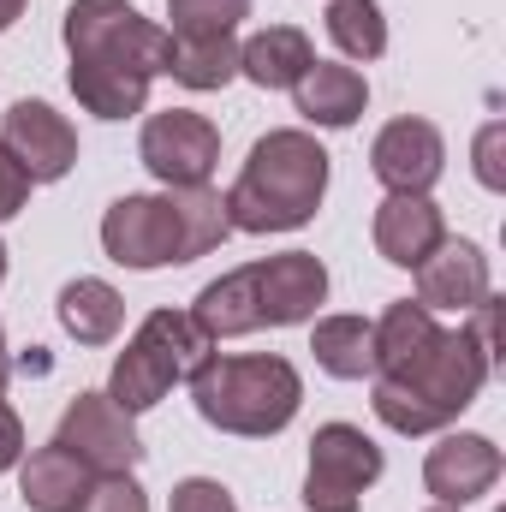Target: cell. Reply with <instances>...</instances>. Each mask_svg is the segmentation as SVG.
Segmentation results:
<instances>
[{
	"mask_svg": "<svg viewBox=\"0 0 506 512\" xmlns=\"http://www.w3.org/2000/svg\"><path fill=\"white\" fill-rule=\"evenodd\" d=\"M72 96L96 120H131L149 102V84L173 66V36L126 0H72L66 6Z\"/></svg>",
	"mask_w": 506,
	"mask_h": 512,
	"instance_id": "obj_1",
	"label": "cell"
},
{
	"mask_svg": "<svg viewBox=\"0 0 506 512\" xmlns=\"http://www.w3.org/2000/svg\"><path fill=\"white\" fill-rule=\"evenodd\" d=\"M322 298H328L322 256L286 251V256H268V262H251V268H233V274L209 280L197 292V304H191V322L209 340H239V334H256V328L310 322Z\"/></svg>",
	"mask_w": 506,
	"mask_h": 512,
	"instance_id": "obj_2",
	"label": "cell"
},
{
	"mask_svg": "<svg viewBox=\"0 0 506 512\" xmlns=\"http://www.w3.org/2000/svg\"><path fill=\"white\" fill-rule=\"evenodd\" d=\"M227 233V203L209 185H185L167 197H120L102 215V251L120 268H179L209 256Z\"/></svg>",
	"mask_w": 506,
	"mask_h": 512,
	"instance_id": "obj_3",
	"label": "cell"
},
{
	"mask_svg": "<svg viewBox=\"0 0 506 512\" xmlns=\"http://www.w3.org/2000/svg\"><path fill=\"white\" fill-rule=\"evenodd\" d=\"M322 191H328V149L310 131H268L256 137L245 173L221 203L239 233H292L322 209Z\"/></svg>",
	"mask_w": 506,
	"mask_h": 512,
	"instance_id": "obj_4",
	"label": "cell"
},
{
	"mask_svg": "<svg viewBox=\"0 0 506 512\" xmlns=\"http://www.w3.org/2000/svg\"><path fill=\"white\" fill-rule=\"evenodd\" d=\"M489 376H495V364L459 328V334H441L411 376H399V382L376 376V399L370 405H376V417L393 435H429V429H447L465 405H477Z\"/></svg>",
	"mask_w": 506,
	"mask_h": 512,
	"instance_id": "obj_5",
	"label": "cell"
},
{
	"mask_svg": "<svg viewBox=\"0 0 506 512\" xmlns=\"http://www.w3.org/2000/svg\"><path fill=\"white\" fill-rule=\"evenodd\" d=\"M191 399L221 435H280L298 417L304 382L286 358H203L191 370Z\"/></svg>",
	"mask_w": 506,
	"mask_h": 512,
	"instance_id": "obj_6",
	"label": "cell"
},
{
	"mask_svg": "<svg viewBox=\"0 0 506 512\" xmlns=\"http://www.w3.org/2000/svg\"><path fill=\"white\" fill-rule=\"evenodd\" d=\"M209 334L191 322V310H155L143 316V328L131 334V346L114 358V376H108V399L137 417L149 405H161V393L173 382H191V370L209 358Z\"/></svg>",
	"mask_w": 506,
	"mask_h": 512,
	"instance_id": "obj_7",
	"label": "cell"
},
{
	"mask_svg": "<svg viewBox=\"0 0 506 512\" xmlns=\"http://www.w3.org/2000/svg\"><path fill=\"white\" fill-rule=\"evenodd\" d=\"M381 477V447L358 423H322L310 441V477L304 507L310 512H358L364 489Z\"/></svg>",
	"mask_w": 506,
	"mask_h": 512,
	"instance_id": "obj_8",
	"label": "cell"
},
{
	"mask_svg": "<svg viewBox=\"0 0 506 512\" xmlns=\"http://www.w3.org/2000/svg\"><path fill=\"white\" fill-rule=\"evenodd\" d=\"M137 149H143V167L167 191H185V185H209V173L221 161V131L191 108H167V114H149Z\"/></svg>",
	"mask_w": 506,
	"mask_h": 512,
	"instance_id": "obj_9",
	"label": "cell"
},
{
	"mask_svg": "<svg viewBox=\"0 0 506 512\" xmlns=\"http://www.w3.org/2000/svg\"><path fill=\"white\" fill-rule=\"evenodd\" d=\"M54 447H66V453H72L78 465H90L96 477L131 471V465L143 459V441H137L131 417L108 399V393H78V399L66 405L60 429H54Z\"/></svg>",
	"mask_w": 506,
	"mask_h": 512,
	"instance_id": "obj_10",
	"label": "cell"
},
{
	"mask_svg": "<svg viewBox=\"0 0 506 512\" xmlns=\"http://www.w3.org/2000/svg\"><path fill=\"white\" fill-rule=\"evenodd\" d=\"M0 149L18 161V173L30 185H54V179H66L78 167V131L48 102H12L6 126H0Z\"/></svg>",
	"mask_w": 506,
	"mask_h": 512,
	"instance_id": "obj_11",
	"label": "cell"
},
{
	"mask_svg": "<svg viewBox=\"0 0 506 512\" xmlns=\"http://www.w3.org/2000/svg\"><path fill=\"white\" fill-rule=\"evenodd\" d=\"M441 161H447V143L429 120H393L381 126L376 149H370V167L393 197H429V185L441 179Z\"/></svg>",
	"mask_w": 506,
	"mask_h": 512,
	"instance_id": "obj_12",
	"label": "cell"
},
{
	"mask_svg": "<svg viewBox=\"0 0 506 512\" xmlns=\"http://www.w3.org/2000/svg\"><path fill=\"white\" fill-rule=\"evenodd\" d=\"M423 483L441 507H471L501 483V447L489 435H447L441 447H429Z\"/></svg>",
	"mask_w": 506,
	"mask_h": 512,
	"instance_id": "obj_13",
	"label": "cell"
},
{
	"mask_svg": "<svg viewBox=\"0 0 506 512\" xmlns=\"http://www.w3.org/2000/svg\"><path fill=\"white\" fill-rule=\"evenodd\" d=\"M489 298V256L471 239H441L417 262V304L423 310H477Z\"/></svg>",
	"mask_w": 506,
	"mask_h": 512,
	"instance_id": "obj_14",
	"label": "cell"
},
{
	"mask_svg": "<svg viewBox=\"0 0 506 512\" xmlns=\"http://www.w3.org/2000/svg\"><path fill=\"white\" fill-rule=\"evenodd\" d=\"M441 239H447V221L429 197H387L376 209V251L393 268H417Z\"/></svg>",
	"mask_w": 506,
	"mask_h": 512,
	"instance_id": "obj_15",
	"label": "cell"
},
{
	"mask_svg": "<svg viewBox=\"0 0 506 512\" xmlns=\"http://www.w3.org/2000/svg\"><path fill=\"white\" fill-rule=\"evenodd\" d=\"M298 96V114L310 126H352L364 108H370V84L352 72V66H328V60H310V72L292 84Z\"/></svg>",
	"mask_w": 506,
	"mask_h": 512,
	"instance_id": "obj_16",
	"label": "cell"
},
{
	"mask_svg": "<svg viewBox=\"0 0 506 512\" xmlns=\"http://www.w3.org/2000/svg\"><path fill=\"white\" fill-rule=\"evenodd\" d=\"M90 483H96V471L90 465H78L66 447H36L30 453V465L18 471V495H24V507L30 512H78V501L90 495Z\"/></svg>",
	"mask_w": 506,
	"mask_h": 512,
	"instance_id": "obj_17",
	"label": "cell"
},
{
	"mask_svg": "<svg viewBox=\"0 0 506 512\" xmlns=\"http://www.w3.org/2000/svg\"><path fill=\"white\" fill-rule=\"evenodd\" d=\"M310 36L292 24H268L251 42H239V78H251L256 90H292L310 72Z\"/></svg>",
	"mask_w": 506,
	"mask_h": 512,
	"instance_id": "obj_18",
	"label": "cell"
},
{
	"mask_svg": "<svg viewBox=\"0 0 506 512\" xmlns=\"http://www.w3.org/2000/svg\"><path fill=\"white\" fill-rule=\"evenodd\" d=\"M435 340H441V328H435V316L423 304H411V298L387 304V316L376 322V376H387V382L411 376Z\"/></svg>",
	"mask_w": 506,
	"mask_h": 512,
	"instance_id": "obj_19",
	"label": "cell"
},
{
	"mask_svg": "<svg viewBox=\"0 0 506 512\" xmlns=\"http://www.w3.org/2000/svg\"><path fill=\"white\" fill-rule=\"evenodd\" d=\"M120 322H126V298L108 286V280H72L66 292H60V328L78 340V346H108L114 334H120Z\"/></svg>",
	"mask_w": 506,
	"mask_h": 512,
	"instance_id": "obj_20",
	"label": "cell"
},
{
	"mask_svg": "<svg viewBox=\"0 0 506 512\" xmlns=\"http://www.w3.org/2000/svg\"><path fill=\"white\" fill-rule=\"evenodd\" d=\"M310 352H316V364L328 376L364 382V376H376V322H364V316H328V322H316Z\"/></svg>",
	"mask_w": 506,
	"mask_h": 512,
	"instance_id": "obj_21",
	"label": "cell"
},
{
	"mask_svg": "<svg viewBox=\"0 0 506 512\" xmlns=\"http://www.w3.org/2000/svg\"><path fill=\"white\" fill-rule=\"evenodd\" d=\"M185 90H221L239 78V36H191L173 42V66H167Z\"/></svg>",
	"mask_w": 506,
	"mask_h": 512,
	"instance_id": "obj_22",
	"label": "cell"
},
{
	"mask_svg": "<svg viewBox=\"0 0 506 512\" xmlns=\"http://www.w3.org/2000/svg\"><path fill=\"white\" fill-rule=\"evenodd\" d=\"M328 36L346 60H381L387 54V18L376 0H334L328 6Z\"/></svg>",
	"mask_w": 506,
	"mask_h": 512,
	"instance_id": "obj_23",
	"label": "cell"
},
{
	"mask_svg": "<svg viewBox=\"0 0 506 512\" xmlns=\"http://www.w3.org/2000/svg\"><path fill=\"white\" fill-rule=\"evenodd\" d=\"M167 18H173V42H191V36H233L245 18H251V0H167Z\"/></svg>",
	"mask_w": 506,
	"mask_h": 512,
	"instance_id": "obj_24",
	"label": "cell"
},
{
	"mask_svg": "<svg viewBox=\"0 0 506 512\" xmlns=\"http://www.w3.org/2000/svg\"><path fill=\"white\" fill-rule=\"evenodd\" d=\"M78 512H149V495L131 483V471H108L90 483V495L78 501Z\"/></svg>",
	"mask_w": 506,
	"mask_h": 512,
	"instance_id": "obj_25",
	"label": "cell"
},
{
	"mask_svg": "<svg viewBox=\"0 0 506 512\" xmlns=\"http://www.w3.org/2000/svg\"><path fill=\"white\" fill-rule=\"evenodd\" d=\"M173 512H239V507H233V495L215 477H185L173 489Z\"/></svg>",
	"mask_w": 506,
	"mask_h": 512,
	"instance_id": "obj_26",
	"label": "cell"
},
{
	"mask_svg": "<svg viewBox=\"0 0 506 512\" xmlns=\"http://www.w3.org/2000/svg\"><path fill=\"white\" fill-rule=\"evenodd\" d=\"M471 340H477V352L489 358V364H501V304L495 298H483L477 310H471V328H465Z\"/></svg>",
	"mask_w": 506,
	"mask_h": 512,
	"instance_id": "obj_27",
	"label": "cell"
},
{
	"mask_svg": "<svg viewBox=\"0 0 506 512\" xmlns=\"http://www.w3.org/2000/svg\"><path fill=\"white\" fill-rule=\"evenodd\" d=\"M24 203H30V179H24V173H18V161L0 149V221H12Z\"/></svg>",
	"mask_w": 506,
	"mask_h": 512,
	"instance_id": "obj_28",
	"label": "cell"
},
{
	"mask_svg": "<svg viewBox=\"0 0 506 512\" xmlns=\"http://www.w3.org/2000/svg\"><path fill=\"white\" fill-rule=\"evenodd\" d=\"M501 137L506 126H483V137H477V179L489 185V191H501L506 173H501Z\"/></svg>",
	"mask_w": 506,
	"mask_h": 512,
	"instance_id": "obj_29",
	"label": "cell"
},
{
	"mask_svg": "<svg viewBox=\"0 0 506 512\" xmlns=\"http://www.w3.org/2000/svg\"><path fill=\"white\" fill-rule=\"evenodd\" d=\"M18 453H24V423H18V411L0 399V471H12Z\"/></svg>",
	"mask_w": 506,
	"mask_h": 512,
	"instance_id": "obj_30",
	"label": "cell"
},
{
	"mask_svg": "<svg viewBox=\"0 0 506 512\" xmlns=\"http://www.w3.org/2000/svg\"><path fill=\"white\" fill-rule=\"evenodd\" d=\"M18 12H24V0H0V30H12V24H18Z\"/></svg>",
	"mask_w": 506,
	"mask_h": 512,
	"instance_id": "obj_31",
	"label": "cell"
},
{
	"mask_svg": "<svg viewBox=\"0 0 506 512\" xmlns=\"http://www.w3.org/2000/svg\"><path fill=\"white\" fill-rule=\"evenodd\" d=\"M6 376H12V358H6V334H0V393H6Z\"/></svg>",
	"mask_w": 506,
	"mask_h": 512,
	"instance_id": "obj_32",
	"label": "cell"
},
{
	"mask_svg": "<svg viewBox=\"0 0 506 512\" xmlns=\"http://www.w3.org/2000/svg\"><path fill=\"white\" fill-rule=\"evenodd\" d=\"M0 280H6V245H0Z\"/></svg>",
	"mask_w": 506,
	"mask_h": 512,
	"instance_id": "obj_33",
	"label": "cell"
},
{
	"mask_svg": "<svg viewBox=\"0 0 506 512\" xmlns=\"http://www.w3.org/2000/svg\"><path fill=\"white\" fill-rule=\"evenodd\" d=\"M435 512H453V507H435Z\"/></svg>",
	"mask_w": 506,
	"mask_h": 512,
	"instance_id": "obj_34",
	"label": "cell"
}]
</instances>
